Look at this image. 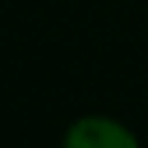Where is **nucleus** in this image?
<instances>
[{
    "instance_id": "nucleus-1",
    "label": "nucleus",
    "mask_w": 148,
    "mask_h": 148,
    "mask_svg": "<svg viewBox=\"0 0 148 148\" xmlns=\"http://www.w3.org/2000/svg\"><path fill=\"white\" fill-rule=\"evenodd\" d=\"M61 148H139L136 134L110 116H79L61 139Z\"/></svg>"
}]
</instances>
